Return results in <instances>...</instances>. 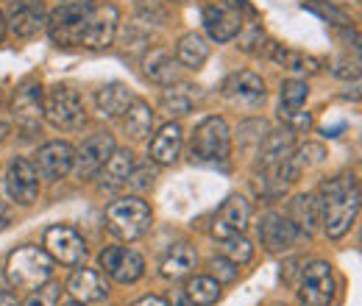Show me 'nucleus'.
I'll return each instance as SVG.
<instances>
[{"mask_svg":"<svg viewBox=\"0 0 362 306\" xmlns=\"http://www.w3.org/2000/svg\"><path fill=\"white\" fill-rule=\"evenodd\" d=\"M315 201L326 234L332 240H340L351 231L360 215V184L354 175H337L320 187Z\"/></svg>","mask_w":362,"mask_h":306,"instance_id":"obj_1","label":"nucleus"},{"mask_svg":"<svg viewBox=\"0 0 362 306\" xmlns=\"http://www.w3.org/2000/svg\"><path fill=\"white\" fill-rule=\"evenodd\" d=\"M53 259L40 245H23L8 254L6 259V278L14 290H37L50 281Z\"/></svg>","mask_w":362,"mask_h":306,"instance_id":"obj_2","label":"nucleus"},{"mask_svg":"<svg viewBox=\"0 0 362 306\" xmlns=\"http://www.w3.org/2000/svg\"><path fill=\"white\" fill-rule=\"evenodd\" d=\"M189 153L201 165H223L231 153V131L223 117H206L198 123L189 142Z\"/></svg>","mask_w":362,"mask_h":306,"instance_id":"obj_3","label":"nucleus"},{"mask_svg":"<svg viewBox=\"0 0 362 306\" xmlns=\"http://www.w3.org/2000/svg\"><path fill=\"white\" fill-rule=\"evenodd\" d=\"M151 206L142 198H120L106 206V228L117 240H139L151 228Z\"/></svg>","mask_w":362,"mask_h":306,"instance_id":"obj_4","label":"nucleus"},{"mask_svg":"<svg viewBox=\"0 0 362 306\" xmlns=\"http://www.w3.org/2000/svg\"><path fill=\"white\" fill-rule=\"evenodd\" d=\"M45 117L56 129H81L87 123V106L84 98L70 87H53L47 92Z\"/></svg>","mask_w":362,"mask_h":306,"instance_id":"obj_5","label":"nucleus"},{"mask_svg":"<svg viewBox=\"0 0 362 306\" xmlns=\"http://www.w3.org/2000/svg\"><path fill=\"white\" fill-rule=\"evenodd\" d=\"M117 25H120V11H117V6L103 3V6L87 8L78 45H81V47H90V50H106L109 45L115 42V37H117Z\"/></svg>","mask_w":362,"mask_h":306,"instance_id":"obj_6","label":"nucleus"},{"mask_svg":"<svg viewBox=\"0 0 362 306\" xmlns=\"http://www.w3.org/2000/svg\"><path fill=\"white\" fill-rule=\"evenodd\" d=\"M334 293H337V281L329 262H310L301 270L298 298L304 306H332Z\"/></svg>","mask_w":362,"mask_h":306,"instance_id":"obj_7","label":"nucleus"},{"mask_svg":"<svg viewBox=\"0 0 362 306\" xmlns=\"http://www.w3.org/2000/svg\"><path fill=\"white\" fill-rule=\"evenodd\" d=\"M45 251L50 259L67 264V267H78V264H84V259H87V242L70 225H50L47 228Z\"/></svg>","mask_w":362,"mask_h":306,"instance_id":"obj_8","label":"nucleus"},{"mask_svg":"<svg viewBox=\"0 0 362 306\" xmlns=\"http://www.w3.org/2000/svg\"><path fill=\"white\" fill-rule=\"evenodd\" d=\"M98 262L103 267V273L109 278H115L117 284H134L142 278L145 273V259L136 254L134 248H126V245H112V248H103Z\"/></svg>","mask_w":362,"mask_h":306,"instance_id":"obj_9","label":"nucleus"},{"mask_svg":"<svg viewBox=\"0 0 362 306\" xmlns=\"http://www.w3.org/2000/svg\"><path fill=\"white\" fill-rule=\"evenodd\" d=\"M87 8H90L87 3H62V8H56L50 14V20H47V31H50L53 42L64 45V47L78 45Z\"/></svg>","mask_w":362,"mask_h":306,"instance_id":"obj_10","label":"nucleus"},{"mask_svg":"<svg viewBox=\"0 0 362 306\" xmlns=\"http://www.w3.org/2000/svg\"><path fill=\"white\" fill-rule=\"evenodd\" d=\"M115 151V136L106 131L92 134L90 139H84V145L78 148L76 159H73V170H76V178L87 181L92 175L100 173V167L106 165V159L112 156Z\"/></svg>","mask_w":362,"mask_h":306,"instance_id":"obj_11","label":"nucleus"},{"mask_svg":"<svg viewBox=\"0 0 362 306\" xmlns=\"http://www.w3.org/2000/svg\"><path fill=\"white\" fill-rule=\"evenodd\" d=\"M6 192L14 204L31 206L40 198V173L28 159H14L6 170Z\"/></svg>","mask_w":362,"mask_h":306,"instance_id":"obj_12","label":"nucleus"},{"mask_svg":"<svg viewBox=\"0 0 362 306\" xmlns=\"http://www.w3.org/2000/svg\"><path fill=\"white\" fill-rule=\"evenodd\" d=\"M221 92H223V98L231 100L234 106H248V109L265 103V98H268L265 81L257 73H248V70L228 76L226 81H223V87H221Z\"/></svg>","mask_w":362,"mask_h":306,"instance_id":"obj_13","label":"nucleus"},{"mask_svg":"<svg viewBox=\"0 0 362 306\" xmlns=\"http://www.w3.org/2000/svg\"><path fill=\"white\" fill-rule=\"evenodd\" d=\"M11 112H14L17 123H20L25 131H34V129L42 123L45 103H42V87H40V81H25V84H20L14 100H11Z\"/></svg>","mask_w":362,"mask_h":306,"instance_id":"obj_14","label":"nucleus"},{"mask_svg":"<svg viewBox=\"0 0 362 306\" xmlns=\"http://www.w3.org/2000/svg\"><path fill=\"white\" fill-rule=\"evenodd\" d=\"M251 220V206L243 195H231L223 201V206L218 209V215L212 220V237L215 240H223L231 234H243L245 225Z\"/></svg>","mask_w":362,"mask_h":306,"instance_id":"obj_15","label":"nucleus"},{"mask_svg":"<svg viewBox=\"0 0 362 306\" xmlns=\"http://www.w3.org/2000/svg\"><path fill=\"white\" fill-rule=\"evenodd\" d=\"M204 28L215 42H231L243 31V17L226 3H212L204 8Z\"/></svg>","mask_w":362,"mask_h":306,"instance_id":"obj_16","label":"nucleus"},{"mask_svg":"<svg viewBox=\"0 0 362 306\" xmlns=\"http://www.w3.org/2000/svg\"><path fill=\"white\" fill-rule=\"evenodd\" d=\"M76 151L67 142H47L37 153V173H42L47 181H59L73 170Z\"/></svg>","mask_w":362,"mask_h":306,"instance_id":"obj_17","label":"nucleus"},{"mask_svg":"<svg viewBox=\"0 0 362 306\" xmlns=\"http://www.w3.org/2000/svg\"><path fill=\"white\" fill-rule=\"evenodd\" d=\"M296 228H293V223L290 218H284L281 212H265L262 215V223H259V237H262V245L271 251V254H281V251H287L293 242H296Z\"/></svg>","mask_w":362,"mask_h":306,"instance_id":"obj_18","label":"nucleus"},{"mask_svg":"<svg viewBox=\"0 0 362 306\" xmlns=\"http://www.w3.org/2000/svg\"><path fill=\"white\" fill-rule=\"evenodd\" d=\"M67 293L73 295V301H78V304H103L106 298H109V284H106V278L100 276V273H95V270H76L73 276H70V281H67Z\"/></svg>","mask_w":362,"mask_h":306,"instance_id":"obj_19","label":"nucleus"},{"mask_svg":"<svg viewBox=\"0 0 362 306\" xmlns=\"http://www.w3.org/2000/svg\"><path fill=\"white\" fill-rule=\"evenodd\" d=\"M142 70L153 84L170 87L179 81V64L168 47H148L142 56Z\"/></svg>","mask_w":362,"mask_h":306,"instance_id":"obj_20","label":"nucleus"},{"mask_svg":"<svg viewBox=\"0 0 362 306\" xmlns=\"http://www.w3.org/2000/svg\"><path fill=\"white\" fill-rule=\"evenodd\" d=\"M181 139H184V131H181L179 123L162 126L159 131L153 134L151 145H148L151 162H156V165H173L181 153Z\"/></svg>","mask_w":362,"mask_h":306,"instance_id":"obj_21","label":"nucleus"},{"mask_svg":"<svg viewBox=\"0 0 362 306\" xmlns=\"http://www.w3.org/2000/svg\"><path fill=\"white\" fill-rule=\"evenodd\" d=\"M296 151V134L293 131H268L265 139L259 142V165L262 167H279L281 162L290 159Z\"/></svg>","mask_w":362,"mask_h":306,"instance_id":"obj_22","label":"nucleus"},{"mask_svg":"<svg viewBox=\"0 0 362 306\" xmlns=\"http://www.w3.org/2000/svg\"><path fill=\"white\" fill-rule=\"evenodd\" d=\"M132 170H134V153L129 148H115L112 156L106 159V165L100 167V187L103 189H117L123 184H129L132 178Z\"/></svg>","mask_w":362,"mask_h":306,"instance_id":"obj_23","label":"nucleus"},{"mask_svg":"<svg viewBox=\"0 0 362 306\" xmlns=\"http://www.w3.org/2000/svg\"><path fill=\"white\" fill-rule=\"evenodd\" d=\"M95 103H98V112H100L103 117H123L126 109L134 103V95H132V89L126 87V84L112 81V84L98 89Z\"/></svg>","mask_w":362,"mask_h":306,"instance_id":"obj_24","label":"nucleus"},{"mask_svg":"<svg viewBox=\"0 0 362 306\" xmlns=\"http://www.w3.org/2000/svg\"><path fill=\"white\" fill-rule=\"evenodd\" d=\"M198 264V254L189 242H176L168 257L162 259V276L170 278V281H179V278H187Z\"/></svg>","mask_w":362,"mask_h":306,"instance_id":"obj_25","label":"nucleus"},{"mask_svg":"<svg viewBox=\"0 0 362 306\" xmlns=\"http://www.w3.org/2000/svg\"><path fill=\"white\" fill-rule=\"evenodd\" d=\"M8 31L17 40H34L45 31V17L34 6H17L8 17Z\"/></svg>","mask_w":362,"mask_h":306,"instance_id":"obj_26","label":"nucleus"},{"mask_svg":"<svg viewBox=\"0 0 362 306\" xmlns=\"http://www.w3.org/2000/svg\"><path fill=\"white\" fill-rule=\"evenodd\" d=\"M287 218H290L296 231H301V234H315L317 223H320L315 195H298V198H293Z\"/></svg>","mask_w":362,"mask_h":306,"instance_id":"obj_27","label":"nucleus"},{"mask_svg":"<svg viewBox=\"0 0 362 306\" xmlns=\"http://www.w3.org/2000/svg\"><path fill=\"white\" fill-rule=\"evenodd\" d=\"M176 59H179L184 67L189 70H198L206 59H209V45L201 34H184L179 42H176Z\"/></svg>","mask_w":362,"mask_h":306,"instance_id":"obj_28","label":"nucleus"},{"mask_svg":"<svg viewBox=\"0 0 362 306\" xmlns=\"http://www.w3.org/2000/svg\"><path fill=\"white\" fill-rule=\"evenodd\" d=\"M184 295L195 306H212L221 298V284L212 276H189L184 284Z\"/></svg>","mask_w":362,"mask_h":306,"instance_id":"obj_29","label":"nucleus"},{"mask_svg":"<svg viewBox=\"0 0 362 306\" xmlns=\"http://www.w3.org/2000/svg\"><path fill=\"white\" fill-rule=\"evenodd\" d=\"M273 59H276L284 70H290V73H296V76H315L317 70H320L317 59L304 56V53H298V50H290V47H281V45H273Z\"/></svg>","mask_w":362,"mask_h":306,"instance_id":"obj_30","label":"nucleus"},{"mask_svg":"<svg viewBox=\"0 0 362 306\" xmlns=\"http://www.w3.org/2000/svg\"><path fill=\"white\" fill-rule=\"evenodd\" d=\"M126 120V131H129V136L132 139H145L148 134H151V129H153V109L145 103V100H136L126 109V114H123Z\"/></svg>","mask_w":362,"mask_h":306,"instance_id":"obj_31","label":"nucleus"},{"mask_svg":"<svg viewBox=\"0 0 362 306\" xmlns=\"http://www.w3.org/2000/svg\"><path fill=\"white\" fill-rule=\"evenodd\" d=\"M310 98V87L307 81L301 78H290L281 84V114H290V112H301L304 103Z\"/></svg>","mask_w":362,"mask_h":306,"instance_id":"obj_32","label":"nucleus"},{"mask_svg":"<svg viewBox=\"0 0 362 306\" xmlns=\"http://www.w3.org/2000/svg\"><path fill=\"white\" fill-rule=\"evenodd\" d=\"M221 257H226L234 264H248L254 257V245L243 237V234H231L221 240Z\"/></svg>","mask_w":362,"mask_h":306,"instance_id":"obj_33","label":"nucleus"},{"mask_svg":"<svg viewBox=\"0 0 362 306\" xmlns=\"http://www.w3.org/2000/svg\"><path fill=\"white\" fill-rule=\"evenodd\" d=\"M162 109L170 114V117H181L192 109V98L184 92V89H170L162 95Z\"/></svg>","mask_w":362,"mask_h":306,"instance_id":"obj_34","label":"nucleus"},{"mask_svg":"<svg viewBox=\"0 0 362 306\" xmlns=\"http://www.w3.org/2000/svg\"><path fill=\"white\" fill-rule=\"evenodd\" d=\"M59 298H62V287L53 284V281H45L42 287L31 290L28 301L23 306H59Z\"/></svg>","mask_w":362,"mask_h":306,"instance_id":"obj_35","label":"nucleus"},{"mask_svg":"<svg viewBox=\"0 0 362 306\" xmlns=\"http://www.w3.org/2000/svg\"><path fill=\"white\" fill-rule=\"evenodd\" d=\"M136 11L145 23H165L168 20V6L165 0H136Z\"/></svg>","mask_w":362,"mask_h":306,"instance_id":"obj_36","label":"nucleus"},{"mask_svg":"<svg viewBox=\"0 0 362 306\" xmlns=\"http://www.w3.org/2000/svg\"><path fill=\"white\" fill-rule=\"evenodd\" d=\"M268 134V123L265 120H248L240 126V142L243 145H259Z\"/></svg>","mask_w":362,"mask_h":306,"instance_id":"obj_37","label":"nucleus"},{"mask_svg":"<svg viewBox=\"0 0 362 306\" xmlns=\"http://www.w3.org/2000/svg\"><path fill=\"white\" fill-rule=\"evenodd\" d=\"M212 273H215V281L218 284H231L234 278H237V273H240V264H234V262H228L226 257H215L212 259Z\"/></svg>","mask_w":362,"mask_h":306,"instance_id":"obj_38","label":"nucleus"},{"mask_svg":"<svg viewBox=\"0 0 362 306\" xmlns=\"http://www.w3.org/2000/svg\"><path fill=\"white\" fill-rule=\"evenodd\" d=\"M307 8L315 11V14H320L323 20H334V25H351L349 14H343V11L334 8V6H326V3H307Z\"/></svg>","mask_w":362,"mask_h":306,"instance_id":"obj_39","label":"nucleus"},{"mask_svg":"<svg viewBox=\"0 0 362 306\" xmlns=\"http://www.w3.org/2000/svg\"><path fill=\"white\" fill-rule=\"evenodd\" d=\"M281 120L287 123V131H293V134L307 131L310 123H313V117H310L307 112H290V114H281Z\"/></svg>","mask_w":362,"mask_h":306,"instance_id":"obj_40","label":"nucleus"},{"mask_svg":"<svg viewBox=\"0 0 362 306\" xmlns=\"http://www.w3.org/2000/svg\"><path fill=\"white\" fill-rule=\"evenodd\" d=\"M262 40H265V31H262V25H254V31L248 34V37H243V50H254V45H262Z\"/></svg>","mask_w":362,"mask_h":306,"instance_id":"obj_41","label":"nucleus"},{"mask_svg":"<svg viewBox=\"0 0 362 306\" xmlns=\"http://www.w3.org/2000/svg\"><path fill=\"white\" fill-rule=\"evenodd\" d=\"M168 306H195L187 295H184V290H176V293H170V298H168Z\"/></svg>","mask_w":362,"mask_h":306,"instance_id":"obj_42","label":"nucleus"},{"mask_svg":"<svg viewBox=\"0 0 362 306\" xmlns=\"http://www.w3.org/2000/svg\"><path fill=\"white\" fill-rule=\"evenodd\" d=\"M0 306H20V304H17V298L8 290H0Z\"/></svg>","mask_w":362,"mask_h":306,"instance_id":"obj_43","label":"nucleus"},{"mask_svg":"<svg viewBox=\"0 0 362 306\" xmlns=\"http://www.w3.org/2000/svg\"><path fill=\"white\" fill-rule=\"evenodd\" d=\"M134 306H168L162 298H153V295H148V298H139Z\"/></svg>","mask_w":362,"mask_h":306,"instance_id":"obj_44","label":"nucleus"},{"mask_svg":"<svg viewBox=\"0 0 362 306\" xmlns=\"http://www.w3.org/2000/svg\"><path fill=\"white\" fill-rule=\"evenodd\" d=\"M6 134H8V126H6V123H0V139H6Z\"/></svg>","mask_w":362,"mask_h":306,"instance_id":"obj_45","label":"nucleus"},{"mask_svg":"<svg viewBox=\"0 0 362 306\" xmlns=\"http://www.w3.org/2000/svg\"><path fill=\"white\" fill-rule=\"evenodd\" d=\"M3 31H6V20H3V14H0V40H3Z\"/></svg>","mask_w":362,"mask_h":306,"instance_id":"obj_46","label":"nucleus"},{"mask_svg":"<svg viewBox=\"0 0 362 306\" xmlns=\"http://www.w3.org/2000/svg\"><path fill=\"white\" fill-rule=\"evenodd\" d=\"M62 306H84V304H78V301H67V304H62Z\"/></svg>","mask_w":362,"mask_h":306,"instance_id":"obj_47","label":"nucleus"},{"mask_svg":"<svg viewBox=\"0 0 362 306\" xmlns=\"http://www.w3.org/2000/svg\"><path fill=\"white\" fill-rule=\"evenodd\" d=\"M62 3H90V0H62Z\"/></svg>","mask_w":362,"mask_h":306,"instance_id":"obj_48","label":"nucleus"},{"mask_svg":"<svg viewBox=\"0 0 362 306\" xmlns=\"http://www.w3.org/2000/svg\"><path fill=\"white\" fill-rule=\"evenodd\" d=\"M3 3H17V0H3Z\"/></svg>","mask_w":362,"mask_h":306,"instance_id":"obj_49","label":"nucleus"},{"mask_svg":"<svg viewBox=\"0 0 362 306\" xmlns=\"http://www.w3.org/2000/svg\"><path fill=\"white\" fill-rule=\"evenodd\" d=\"M340 3H349V0H340ZM351 3H354V0H351Z\"/></svg>","mask_w":362,"mask_h":306,"instance_id":"obj_50","label":"nucleus"},{"mask_svg":"<svg viewBox=\"0 0 362 306\" xmlns=\"http://www.w3.org/2000/svg\"><path fill=\"white\" fill-rule=\"evenodd\" d=\"M179 3H181V0H179Z\"/></svg>","mask_w":362,"mask_h":306,"instance_id":"obj_51","label":"nucleus"}]
</instances>
